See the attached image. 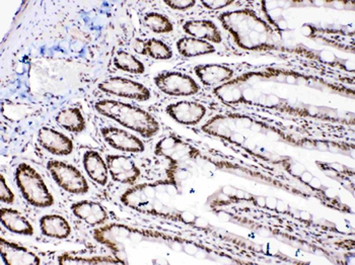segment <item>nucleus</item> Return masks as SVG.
<instances>
[{"instance_id":"obj_1","label":"nucleus","mask_w":355,"mask_h":265,"mask_svg":"<svg viewBox=\"0 0 355 265\" xmlns=\"http://www.w3.org/2000/svg\"><path fill=\"white\" fill-rule=\"evenodd\" d=\"M218 21L231 34L236 46L246 51L275 49L279 41L278 33L250 8L223 12L218 15Z\"/></svg>"},{"instance_id":"obj_2","label":"nucleus","mask_w":355,"mask_h":265,"mask_svg":"<svg viewBox=\"0 0 355 265\" xmlns=\"http://www.w3.org/2000/svg\"><path fill=\"white\" fill-rule=\"evenodd\" d=\"M96 113L115 120L124 128L139 134L146 139L155 137L161 131V125L146 109L119 100H102L96 102Z\"/></svg>"},{"instance_id":"obj_3","label":"nucleus","mask_w":355,"mask_h":265,"mask_svg":"<svg viewBox=\"0 0 355 265\" xmlns=\"http://www.w3.org/2000/svg\"><path fill=\"white\" fill-rule=\"evenodd\" d=\"M15 179L21 196L33 207L45 209L54 205L53 194L40 173L30 164L19 163L15 168Z\"/></svg>"},{"instance_id":"obj_4","label":"nucleus","mask_w":355,"mask_h":265,"mask_svg":"<svg viewBox=\"0 0 355 265\" xmlns=\"http://www.w3.org/2000/svg\"><path fill=\"white\" fill-rule=\"evenodd\" d=\"M179 190L176 186L166 181H155V183H140L125 190L120 197V201L129 209L148 214L155 199L159 194H166L174 197Z\"/></svg>"},{"instance_id":"obj_5","label":"nucleus","mask_w":355,"mask_h":265,"mask_svg":"<svg viewBox=\"0 0 355 265\" xmlns=\"http://www.w3.org/2000/svg\"><path fill=\"white\" fill-rule=\"evenodd\" d=\"M47 170L55 183L64 192L72 194H85L89 185L87 179L76 166L60 160H50Z\"/></svg>"},{"instance_id":"obj_6","label":"nucleus","mask_w":355,"mask_h":265,"mask_svg":"<svg viewBox=\"0 0 355 265\" xmlns=\"http://www.w3.org/2000/svg\"><path fill=\"white\" fill-rule=\"evenodd\" d=\"M155 156L168 160V163L196 161L200 157L198 148L176 135H168L162 138L153 150Z\"/></svg>"},{"instance_id":"obj_7","label":"nucleus","mask_w":355,"mask_h":265,"mask_svg":"<svg viewBox=\"0 0 355 265\" xmlns=\"http://www.w3.org/2000/svg\"><path fill=\"white\" fill-rule=\"evenodd\" d=\"M155 86L162 93L170 96L196 95L200 91V85L188 74L178 71H164L153 78Z\"/></svg>"},{"instance_id":"obj_8","label":"nucleus","mask_w":355,"mask_h":265,"mask_svg":"<svg viewBox=\"0 0 355 265\" xmlns=\"http://www.w3.org/2000/svg\"><path fill=\"white\" fill-rule=\"evenodd\" d=\"M98 89L110 95L128 98L137 102H148L151 98L150 91L146 85L121 76H114L103 80L98 83Z\"/></svg>"},{"instance_id":"obj_9","label":"nucleus","mask_w":355,"mask_h":265,"mask_svg":"<svg viewBox=\"0 0 355 265\" xmlns=\"http://www.w3.org/2000/svg\"><path fill=\"white\" fill-rule=\"evenodd\" d=\"M106 162L110 176L116 183L135 185L141 175L135 160L126 155H107Z\"/></svg>"},{"instance_id":"obj_10","label":"nucleus","mask_w":355,"mask_h":265,"mask_svg":"<svg viewBox=\"0 0 355 265\" xmlns=\"http://www.w3.org/2000/svg\"><path fill=\"white\" fill-rule=\"evenodd\" d=\"M166 113L184 126H196L207 113L205 104L195 100H180L166 107Z\"/></svg>"},{"instance_id":"obj_11","label":"nucleus","mask_w":355,"mask_h":265,"mask_svg":"<svg viewBox=\"0 0 355 265\" xmlns=\"http://www.w3.org/2000/svg\"><path fill=\"white\" fill-rule=\"evenodd\" d=\"M101 133L105 142L115 150L133 154H139L146 151V144L144 141L128 131L110 126L102 128Z\"/></svg>"},{"instance_id":"obj_12","label":"nucleus","mask_w":355,"mask_h":265,"mask_svg":"<svg viewBox=\"0 0 355 265\" xmlns=\"http://www.w3.org/2000/svg\"><path fill=\"white\" fill-rule=\"evenodd\" d=\"M38 142L44 150L55 156H69L74 150L70 138L49 127H42L39 130Z\"/></svg>"},{"instance_id":"obj_13","label":"nucleus","mask_w":355,"mask_h":265,"mask_svg":"<svg viewBox=\"0 0 355 265\" xmlns=\"http://www.w3.org/2000/svg\"><path fill=\"white\" fill-rule=\"evenodd\" d=\"M0 254H1L2 260L6 264H41V258L35 252L4 238L0 239Z\"/></svg>"},{"instance_id":"obj_14","label":"nucleus","mask_w":355,"mask_h":265,"mask_svg":"<svg viewBox=\"0 0 355 265\" xmlns=\"http://www.w3.org/2000/svg\"><path fill=\"white\" fill-rule=\"evenodd\" d=\"M194 73L205 86L214 89L234 78V70L223 64L197 65Z\"/></svg>"},{"instance_id":"obj_15","label":"nucleus","mask_w":355,"mask_h":265,"mask_svg":"<svg viewBox=\"0 0 355 265\" xmlns=\"http://www.w3.org/2000/svg\"><path fill=\"white\" fill-rule=\"evenodd\" d=\"M70 210L78 220L93 227L104 225L109 219L107 210L96 201L87 199L76 201L70 207Z\"/></svg>"},{"instance_id":"obj_16","label":"nucleus","mask_w":355,"mask_h":265,"mask_svg":"<svg viewBox=\"0 0 355 265\" xmlns=\"http://www.w3.org/2000/svg\"><path fill=\"white\" fill-rule=\"evenodd\" d=\"M182 28L186 35L193 38L214 44H220L223 42L220 30L210 19H190Z\"/></svg>"},{"instance_id":"obj_17","label":"nucleus","mask_w":355,"mask_h":265,"mask_svg":"<svg viewBox=\"0 0 355 265\" xmlns=\"http://www.w3.org/2000/svg\"><path fill=\"white\" fill-rule=\"evenodd\" d=\"M83 164L85 172L94 183L101 186H105L108 183V165L100 153L95 150L87 151L83 155Z\"/></svg>"},{"instance_id":"obj_18","label":"nucleus","mask_w":355,"mask_h":265,"mask_svg":"<svg viewBox=\"0 0 355 265\" xmlns=\"http://www.w3.org/2000/svg\"><path fill=\"white\" fill-rule=\"evenodd\" d=\"M0 220L1 225L12 233L17 235H34V227L30 221L17 210L12 208H1L0 210Z\"/></svg>"},{"instance_id":"obj_19","label":"nucleus","mask_w":355,"mask_h":265,"mask_svg":"<svg viewBox=\"0 0 355 265\" xmlns=\"http://www.w3.org/2000/svg\"><path fill=\"white\" fill-rule=\"evenodd\" d=\"M42 234L46 237L64 240L71 235L72 229L69 221L58 214H45L40 219Z\"/></svg>"},{"instance_id":"obj_20","label":"nucleus","mask_w":355,"mask_h":265,"mask_svg":"<svg viewBox=\"0 0 355 265\" xmlns=\"http://www.w3.org/2000/svg\"><path fill=\"white\" fill-rule=\"evenodd\" d=\"M176 47L179 54L185 58H194L216 52L214 44L189 36L182 37L178 40Z\"/></svg>"},{"instance_id":"obj_21","label":"nucleus","mask_w":355,"mask_h":265,"mask_svg":"<svg viewBox=\"0 0 355 265\" xmlns=\"http://www.w3.org/2000/svg\"><path fill=\"white\" fill-rule=\"evenodd\" d=\"M55 122L63 130L73 134L83 132L87 127L85 117L78 107H67L61 109L55 116Z\"/></svg>"},{"instance_id":"obj_22","label":"nucleus","mask_w":355,"mask_h":265,"mask_svg":"<svg viewBox=\"0 0 355 265\" xmlns=\"http://www.w3.org/2000/svg\"><path fill=\"white\" fill-rule=\"evenodd\" d=\"M194 162H179V163L170 164L166 170V179L181 190L182 186L198 174V170Z\"/></svg>"},{"instance_id":"obj_23","label":"nucleus","mask_w":355,"mask_h":265,"mask_svg":"<svg viewBox=\"0 0 355 265\" xmlns=\"http://www.w3.org/2000/svg\"><path fill=\"white\" fill-rule=\"evenodd\" d=\"M114 66L118 70L126 72V73L135 74V75H141L146 72V65L142 61H140L135 55L125 50H119L114 55Z\"/></svg>"},{"instance_id":"obj_24","label":"nucleus","mask_w":355,"mask_h":265,"mask_svg":"<svg viewBox=\"0 0 355 265\" xmlns=\"http://www.w3.org/2000/svg\"><path fill=\"white\" fill-rule=\"evenodd\" d=\"M144 24L155 34H168L174 30V25L166 15L157 12H150L144 17Z\"/></svg>"},{"instance_id":"obj_25","label":"nucleus","mask_w":355,"mask_h":265,"mask_svg":"<svg viewBox=\"0 0 355 265\" xmlns=\"http://www.w3.org/2000/svg\"><path fill=\"white\" fill-rule=\"evenodd\" d=\"M59 264H126L123 260L116 256H92V257H85V256H72L71 254H67L59 257Z\"/></svg>"},{"instance_id":"obj_26","label":"nucleus","mask_w":355,"mask_h":265,"mask_svg":"<svg viewBox=\"0 0 355 265\" xmlns=\"http://www.w3.org/2000/svg\"><path fill=\"white\" fill-rule=\"evenodd\" d=\"M144 55L155 60H170L174 56L172 48L159 39L151 38L146 41Z\"/></svg>"},{"instance_id":"obj_27","label":"nucleus","mask_w":355,"mask_h":265,"mask_svg":"<svg viewBox=\"0 0 355 265\" xmlns=\"http://www.w3.org/2000/svg\"><path fill=\"white\" fill-rule=\"evenodd\" d=\"M0 199L6 205H12L15 201L14 192L8 186L3 174L0 175Z\"/></svg>"},{"instance_id":"obj_28","label":"nucleus","mask_w":355,"mask_h":265,"mask_svg":"<svg viewBox=\"0 0 355 265\" xmlns=\"http://www.w3.org/2000/svg\"><path fill=\"white\" fill-rule=\"evenodd\" d=\"M164 2L172 10H181V12L190 10L196 6L195 0H164Z\"/></svg>"},{"instance_id":"obj_29","label":"nucleus","mask_w":355,"mask_h":265,"mask_svg":"<svg viewBox=\"0 0 355 265\" xmlns=\"http://www.w3.org/2000/svg\"><path fill=\"white\" fill-rule=\"evenodd\" d=\"M203 8L208 10H219L234 3L232 0H202L200 1Z\"/></svg>"},{"instance_id":"obj_30","label":"nucleus","mask_w":355,"mask_h":265,"mask_svg":"<svg viewBox=\"0 0 355 265\" xmlns=\"http://www.w3.org/2000/svg\"><path fill=\"white\" fill-rule=\"evenodd\" d=\"M284 165H286L287 172L295 177H299L304 170H306V168L302 163L293 159H288V162L284 163Z\"/></svg>"},{"instance_id":"obj_31","label":"nucleus","mask_w":355,"mask_h":265,"mask_svg":"<svg viewBox=\"0 0 355 265\" xmlns=\"http://www.w3.org/2000/svg\"><path fill=\"white\" fill-rule=\"evenodd\" d=\"M288 203H286L284 201H282V199H277V203H276L275 211L280 212V214H286V212L289 211Z\"/></svg>"},{"instance_id":"obj_32","label":"nucleus","mask_w":355,"mask_h":265,"mask_svg":"<svg viewBox=\"0 0 355 265\" xmlns=\"http://www.w3.org/2000/svg\"><path fill=\"white\" fill-rule=\"evenodd\" d=\"M313 177H314V174H312V172H310L306 170H304V172H302L297 179H299V181H301L302 183L308 185L309 183H310V181H312Z\"/></svg>"},{"instance_id":"obj_33","label":"nucleus","mask_w":355,"mask_h":265,"mask_svg":"<svg viewBox=\"0 0 355 265\" xmlns=\"http://www.w3.org/2000/svg\"><path fill=\"white\" fill-rule=\"evenodd\" d=\"M277 199H278L272 198V197H269V198H266V199H265V208L271 210V211H275L276 203H277Z\"/></svg>"},{"instance_id":"obj_34","label":"nucleus","mask_w":355,"mask_h":265,"mask_svg":"<svg viewBox=\"0 0 355 265\" xmlns=\"http://www.w3.org/2000/svg\"><path fill=\"white\" fill-rule=\"evenodd\" d=\"M144 45H146V41H135V45H133V48H135V51L137 52V53L138 54L144 55Z\"/></svg>"},{"instance_id":"obj_35","label":"nucleus","mask_w":355,"mask_h":265,"mask_svg":"<svg viewBox=\"0 0 355 265\" xmlns=\"http://www.w3.org/2000/svg\"><path fill=\"white\" fill-rule=\"evenodd\" d=\"M301 218L304 219V220H310V219H312V216H311V212L306 211H302Z\"/></svg>"},{"instance_id":"obj_36","label":"nucleus","mask_w":355,"mask_h":265,"mask_svg":"<svg viewBox=\"0 0 355 265\" xmlns=\"http://www.w3.org/2000/svg\"><path fill=\"white\" fill-rule=\"evenodd\" d=\"M153 264H168V260L166 259H159V260H153Z\"/></svg>"}]
</instances>
